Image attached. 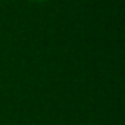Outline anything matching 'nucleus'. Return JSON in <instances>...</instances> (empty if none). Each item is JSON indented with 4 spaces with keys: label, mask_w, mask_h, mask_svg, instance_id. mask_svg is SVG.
<instances>
[{
    "label": "nucleus",
    "mask_w": 125,
    "mask_h": 125,
    "mask_svg": "<svg viewBox=\"0 0 125 125\" xmlns=\"http://www.w3.org/2000/svg\"><path fill=\"white\" fill-rule=\"evenodd\" d=\"M30 2H37L38 3V2H46V0H30Z\"/></svg>",
    "instance_id": "f257e3e1"
}]
</instances>
